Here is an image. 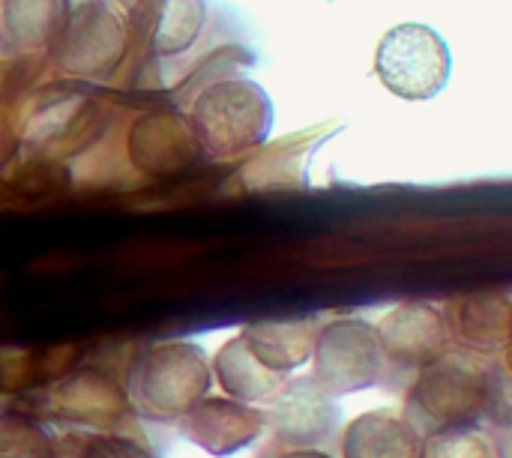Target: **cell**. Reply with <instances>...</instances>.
Instances as JSON below:
<instances>
[{"mask_svg":"<svg viewBox=\"0 0 512 458\" xmlns=\"http://www.w3.org/2000/svg\"><path fill=\"white\" fill-rule=\"evenodd\" d=\"M495 357L468 348H447L417 372L405 399V417L426 438L447 426L477 423L486 414Z\"/></svg>","mask_w":512,"mask_h":458,"instance_id":"6da1fadb","label":"cell"},{"mask_svg":"<svg viewBox=\"0 0 512 458\" xmlns=\"http://www.w3.org/2000/svg\"><path fill=\"white\" fill-rule=\"evenodd\" d=\"M69 9V0H0V27L18 51L42 54L54 45Z\"/></svg>","mask_w":512,"mask_h":458,"instance_id":"2e32d148","label":"cell"},{"mask_svg":"<svg viewBox=\"0 0 512 458\" xmlns=\"http://www.w3.org/2000/svg\"><path fill=\"white\" fill-rule=\"evenodd\" d=\"M339 402L312 375L288 378L270 402L267 423L273 435L291 447H318L339 429Z\"/></svg>","mask_w":512,"mask_h":458,"instance_id":"ba28073f","label":"cell"},{"mask_svg":"<svg viewBox=\"0 0 512 458\" xmlns=\"http://www.w3.org/2000/svg\"><path fill=\"white\" fill-rule=\"evenodd\" d=\"M420 450L423 435L396 411H369L342 435V458H420Z\"/></svg>","mask_w":512,"mask_h":458,"instance_id":"4fadbf2b","label":"cell"},{"mask_svg":"<svg viewBox=\"0 0 512 458\" xmlns=\"http://www.w3.org/2000/svg\"><path fill=\"white\" fill-rule=\"evenodd\" d=\"M378 342L384 351V363L402 369H423L438 360L447 348H453L447 315L432 303H402L387 312L378 324Z\"/></svg>","mask_w":512,"mask_h":458,"instance_id":"52a82bcc","label":"cell"},{"mask_svg":"<svg viewBox=\"0 0 512 458\" xmlns=\"http://www.w3.org/2000/svg\"><path fill=\"white\" fill-rule=\"evenodd\" d=\"M384 372V351L378 330L360 318H342L321 324L312 351V378L339 396L360 393L378 384Z\"/></svg>","mask_w":512,"mask_h":458,"instance_id":"8992f818","label":"cell"},{"mask_svg":"<svg viewBox=\"0 0 512 458\" xmlns=\"http://www.w3.org/2000/svg\"><path fill=\"white\" fill-rule=\"evenodd\" d=\"M279 458H333L330 453H324V450H318V447H291V450H285Z\"/></svg>","mask_w":512,"mask_h":458,"instance_id":"44dd1931","label":"cell"},{"mask_svg":"<svg viewBox=\"0 0 512 458\" xmlns=\"http://www.w3.org/2000/svg\"><path fill=\"white\" fill-rule=\"evenodd\" d=\"M213 384V363L195 342H162L141 354L132 369L129 399L156 423H177L189 414Z\"/></svg>","mask_w":512,"mask_h":458,"instance_id":"3957f363","label":"cell"},{"mask_svg":"<svg viewBox=\"0 0 512 458\" xmlns=\"http://www.w3.org/2000/svg\"><path fill=\"white\" fill-rule=\"evenodd\" d=\"M213 378L225 396L246 402V405H270L273 396L282 390L288 375L267 369L246 345L243 333L228 339L213 357Z\"/></svg>","mask_w":512,"mask_h":458,"instance_id":"9a60e30c","label":"cell"},{"mask_svg":"<svg viewBox=\"0 0 512 458\" xmlns=\"http://www.w3.org/2000/svg\"><path fill=\"white\" fill-rule=\"evenodd\" d=\"M126 18L144 51L177 57L198 42L207 21V0H135Z\"/></svg>","mask_w":512,"mask_h":458,"instance_id":"8fae6325","label":"cell"},{"mask_svg":"<svg viewBox=\"0 0 512 458\" xmlns=\"http://www.w3.org/2000/svg\"><path fill=\"white\" fill-rule=\"evenodd\" d=\"M129 162L150 177H171L186 171L201 153L189 117L177 111H150L138 117L126 138Z\"/></svg>","mask_w":512,"mask_h":458,"instance_id":"30bf717a","label":"cell"},{"mask_svg":"<svg viewBox=\"0 0 512 458\" xmlns=\"http://www.w3.org/2000/svg\"><path fill=\"white\" fill-rule=\"evenodd\" d=\"M54 458H144L132 444H123L117 438H93L84 441L78 447H66L60 453H54Z\"/></svg>","mask_w":512,"mask_h":458,"instance_id":"ffe728a7","label":"cell"},{"mask_svg":"<svg viewBox=\"0 0 512 458\" xmlns=\"http://www.w3.org/2000/svg\"><path fill=\"white\" fill-rule=\"evenodd\" d=\"M453 57L447 42L426 24H399L384 33L375 51V75L408 102L438 96L450 81Z\"/></svg>","mask_w":512,"mask_h":458,"instance_id":"5b68a950","label":"cell"},{"mask_svg":"<svg viewBox=\"0 0 512 458\" xmlns=\"http://www.w3.org/2000/svg\"><path fill=\"white\" fill-rule=\"evenodd\" d=\"M0 458H54L45 435L27 423L0 426Z\"/></svg>","mask_w":512,"mask_h":458,"instance_id":"d6986e66","label":"cell"},{"mask_svg":"<svg viewBox=\"0 0 512 458\" xmlns=\"http://www.w3.org/2000/svg\"><path fill=\"white\" fill-rule=\"evenodd\" d=\"M57 408L78 423H90V426H102L117 420V414L126 405L123 390H117L105 375H93V372H81L75 378H66L57 393H54Z\"/></svg>","mask_w":512,"mask_h":458,"instance_id":"e0dca14e","label":"cell"},{"mask_svg":"<svg viewBox=\"0 0 512 458\" xmlns=\"http://www.w3.org/2000/svg\"><path fill=\"white\" fill-rule=\"evenodd\" d=\"M420 458H501V450L486 429L477 423H462L426 435Z\"/></svg>","mask_w":512,"mask_h":458,"instance_id":"ac0fdd59","label":"cell"},{"mask_svg":"<svg viewBox=\"0 0 512 458\" xmlns=\"http://www.w3.org/2000/svg\"><path fill=\"white\" fill-rule=\"evenodd\" d=\"M504 363H507V369L512 372V327H510V342H507V348H504Z\"/></svg>","mask_w":512,"mask_h":458,"instance_id":"7402d4cb","label":"cell"},{"mask_svg":"<svg viewBox=\"0 0 512 458\" xmlns=\"http://www.w3.org/2000/svg\"><path fill=\"white\" fill-rule=\"evenodd\" d=\"M321 321L318 318H282V321H255L243 330L249 351L273 372L291 375L303 363L312 360L315 339Z\"/></svg>","mask_w":512,"mask_h":458,"instance_id":"5bb4252c","label":"cell"},{"mask_svg":"<svg viewBox=\"0 0 512 458\" xmlns=\"http://www.w3.org/2000/svg\"><path fill=\"white\" fill-rule=\"evenodd\" d=\"M447 324L459 348L477 354H504L512 327V294H468L447 306Z\"/></svg>","mask_w":512,"mask_h":458,"instance_id":"7c38bea8","label":"cell"},{"mask_svg":"<svg viewBox=\"0 0 512 458\" xmlns=\"http://www.w3.org/2000/svg\"><path fill=\"white\" fill-rule=\"evenodd\" d=\"M189 126L201 153L210 159H231L270 138L273 102L264 87L249 78H222L195 96Z\"/></svg>","mask_w":512,"mask_h":458,"instance_id":"7a4b0ae2","label":"cell"},{"mask_svg":"<svg viewBox=\"0 0 512 458\" xmlns=\"http://www.w3.org/2000/svg\"><path fill=\"white\" fill-rule=\"evenodd\" d=\"M177 429L192 447L204 450L207 456L225 458L252 447L264 435L267 414L231 396H204L177 420Z\"/></svg>","mask_w":512,"mask_h":458,"instance_id":"9c48e42d","label":"cell"},{"mask_svg":"<svg viewBox=\"0 0 512 458\" xmlns=\"http://www.w3.org/2000/svg\"><path fill=\"white\" fill-rule=\"evenodd\" d=\"M129 36V18L111 0H84L69 9L48 57L69 78L99 81L123 63Z\"/></svg>","mask_w":512,"mask_h":458,"instance_id":"277c9868","label":"cell"}]
</instances>
